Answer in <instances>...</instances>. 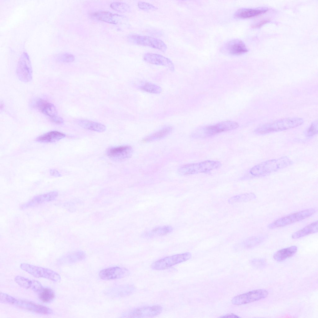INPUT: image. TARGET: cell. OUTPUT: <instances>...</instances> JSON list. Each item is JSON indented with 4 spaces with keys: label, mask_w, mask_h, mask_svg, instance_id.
<instances>
[{
    "label": "cell",
    "mask_w": 318,
    "mask_h": 318,
    "mask_svg": "<svg viewBox=\"0 0 318 318\" xmlns=\"http://www.w3.org/2000/svg\"><path fill=\"white\" fill-rule=\"evenodd\" d=\"M265 8H241L237 11L234 16L239 18H246L257 16L267 11Z\"/></svg>",
    "instance_id": "cell-22"
},
{
    "label": "cell",
    "mask_w": 318,
    "mask_h": 318,
    "mask_svg": "<svg viewBox=\"0 0 318 318\" xmlns=\"http://www.w3.org/2000/svg\"><path fill=\"white\" fill-rule=\"evenodd\" d=\"M17 75L20 80L27 83L32 78V70L28 54L24 52L18 62L16 70Z\"/></svg>",
    "instance_id": "cell-10"
},
{
    "label": "cell",
    "mask_w": 318,
    "mask_h": 318,
    "mask_svg": "<svg viewBox=\"0 0 318 318\" xmlns=\"http://www.w3.org/2000/svg\"><path fill=\"white\" fill-rule=\"evenodd\" d=\"M129 270L125 268L111 267L101 270L99 273L100 278L105 280L121 279L128 275Z\"/></svg>",
    "instance_id": "cell-14"
},
{
    "label": "cell",
    "mask_w": 318,
    "mask_h": 318,
    "mask_svg": "<svg viewBox=\"0 0 318 318\" xmlns=\"http://www.w3.org/2000/svg\"><path fill=\"white\" fill-rule=\"evenodd\" d=\"M220 317H223V318L225 317V318H239V316H238L237 315H235L234 314H227L226 315H225V316H222Z\"/></svg>",
    "instance_id": "cell-37"
},
{
    "label": "cell",
    "mask_w": 318,
    "mask_h": 318,
    "mask_svg": "<svg viewBox=\"0 0 318 318\" xmlns=\"http://www.w3.org/2000/svg\"><path fill=\"white\" fill-rule=\"evenodd\" d=\"M36 106L42 113L49 117L52 121L59 117L55 106L46 100L39 99L36 102Z\"/></svg>",
    "instance_id": "cell-18"
},
{
    "label": "cell",
    "mask_w": 318,
    "mask_h": 318,
    "mask_svg": "<svg viewBox=\"0 0 318 318\" xmlns=\"http://www.w3.org/2000/svg\"><path fill=\"white\" fill-rule=\"evenodd\" d=\"M133 152L132 148L128 145L110 148L107 152L108 156L116 161H122L130 158Z\"/></svg>",
    "instance_id": "cell-13"
},
{
    "label": "cell",
    "mask_w": 318,
    "mask_h": 318,
    "mask_svg": "<svg viewBox=\"0 0 318 318\" xmlns=\"http://www.w3.org/2000/svg\"><path fill=\"white\" fill-rule=\"evenodd\" d=\"M293 163V161L288 157H283L257 164L252 167L249 172L255 177L265 176L288 166Z\"/></svg>",
    "instance_id": "cell-1"
},
{
    "label": "cell",
    "mask_w": 318,
    "mask_h": 318,
    "mask_svg": "<svg viewBox=\"0 0 318 318\" xmlns=\"http://www.w3.org/2000/svg\"><path fill=\"white\" fill-rule=\"evenodd\" d=\"M138 6L140 9L144 10H155L157 9V8L153 5L144 2H139Z\"/></svg>",
    "instance_id": "cell-34"
},
{
    "label": "cell",
    "mask_w": 318,
    "mask_h": 318,
    "mask_svg": "<svg viewBox=\"0 0 318 318\" xmlns=\"http://www.w3.org/2000/svg\"><path fill=\"white\" fill-rule=\"evenodd\" d=\"M221 165L220 161L206 160L182 165L178 169V172L181 175L204 173L218 169Z\"/></svg>",
    "instance_id": "cell-5"
},
{
    "label": "cell",
    "mask_w": 318,
    "mask_h": 318,
    "mask_svg": "<svg viewBox=\"0 0 318 318\" xmlns=\"http://www.w3.org/2000/svg\"><path fill=\"white\" fill-rule=\"evenodd\" d=\"M0 302L40 314L48 315L53 313L52 310L48 307L30 301L17 298L3 292L0 293Z\"/></svg>",
    "instance_id": "cell-2"
},
{
    "label": "cell",
    "mask_w": 318,
    "mask_h": 318,
    "mask_svg": "<svg viewBox=\"0 0 318 318\" xmlns=\"http://www.w3.org/2000/svg\"><path fill=\"white\" fill-rule=\"evenodd\" d=\"M138 88L141 90L153 94L160 93L162 91L161 88L159 86L147 81L140 82L138 85Z\"/></svg>",
    "instance_id": "cell-28"
},
{
    "label": "cell",
    "mask_w": 318,
    "mask_h": 318,
    "mask_svg": "<svg viewBox=\"0 0 318 318\" xmlns=\"http://www.w3.org/2000/svg\"><path fill=\"white\" fill-rule=\"evenodd\" d=\"M92 15L98 20L115 24L120 23L126 20V17L124 16L107 11L96 12Z\"/></svg>",
    "instance_id": "cell-19"
},
{
    "label": "cell",
    "mask_w": 318,
    "mask_h": 318,
    "mask_svg": "<svg viewBox=\"0 0 318 318\" xmlns=\"http://www.w3.org/2000/svg\"><path fill=\"white\" fill-rule=\"evenodd\" d=\"M191 257L190 253L187 252L166 257L153 263L151 265V268L156 270H165L186 261L189 259Z\"/></svg>",
    "instance_id": "cell-8"
},
{
    "label": "cell",
    "mask_w": 318,
    "mask_h": 318,
    "mask_svg": "<svg viewBox=\"0 0 318 318\" xmlns=\"http://www.w3.org/2000/svg\"><path fill=\"white\" fill-rule=\"evenodd\" d=\"M65 134L60 132L52 131L45 133L37 138L36 141L43 143H52L65 138Z\"/></svg>",
    "instance_id": "cell-23"
},
{
    "label": "cell",
    "mask_w": 318,
    "mask_h": 318,
    "mask_svg": "<svg viewBox=\"0 0 318 318\" xmlns=\"http://www.w3.org/2000/svg\"><path fill=\"white\" fill-rule=\"evenodd\" d=\"M20 267L22 270L37 278H43L55 282L60 281V275L48 268L32 265L26 263H21Z\"/></svg>",
    "instance_id": "cell-7"
},
{
    "label": "cell",
    "mask_w": 318,
    "mask_h": 318,
    "mask_svg": "<svg viewBox=\"0 0 318 318\" xmlns=\"http://www.w3.org/2000/svg\"><path fill=\"white\" fill-rule=\"evenodd\" d=\"M318 133V122L317 120L313 122L305 132L307 137H312Z\"/></svg>",
    "instance_id": "cell-33"
},
{
    "label": "cell",
    "mask_w": 318,
    "mask_h": 318,
    "mask_svg": "<svg viewBox=\"0 0 318 318\" xmlns=\"http://www.w3.org/2000/svg\"><path fill=\"white\" fill-rule=\"evenodd\" d=\"M110 7L114 10L121 13L128 12L130 10V7L128 4L122 2H113L111 4Z\"/></svg>",
    "instance_id": "cell-31"
},
{
    "label": "cell",
    "mask_w": 318,
    "mask_h": 318,
    "mask_svg": "<svg viewBox=\"0 0 318 318\" xmlns=\"http://www.w3.org/2000/svg\"><path fill=\"white\" fill-rule=\"evenodd\" d=\"M162 311V307L159 305L143 307L129 311L124 316L129 318L152 317L159 315Z\"/></svg>",
    "instance_id": "cell-12"
},
{
    "label": "cell",
    "mask_w": 318,
    "mask_h": 318,
    "mask_svg": "<svg viewBox=\"0 0 318 318\" xmlns=\"http://www.w3.org/2000/svg\"><path fill=\"white\" fill-rule=\"evenodd\" d=\"M268 294V292L265 290H254L234 297L232 300V303L234 305H240L264 298Z\"/></svg>",
    "instance_id": "cell-11"
},
{
    "label": "cell",
    "mask_w": 318,
    "mask_h": 318,
    "mask_svg": "<svg viewBox=\"0 0 318 318\" xmlns=\"http://www.w3.org/2000/svg\"><path fill=\"white\" fill-rule=\"evenodd\" d=\"M268 21H269V20H268V19H265V20H262L260 21L257 22L256 24H255V25H253V27H259L261 26V25H262L263 24H264L265 23H266V22H268Z\"/></svg>",
    "instance_id": "cell-35"
},
{
    "label": "cell",
    "mask_w": 318,
    "mask_h": 318,
    "mask_svg": "<svg viewBox=\"0 0 318 318\" xmlns=\"http://www.w3.org/2000/svg\"><path fill=\"white\" fill-rule=\"evenodd\" d=\"M57 191H51L34 196L28 202L22 205V209L32 207L46 202L52 201L58 196Z\"/></svg>",
    "instance_id": "cell-17"
},
{
    "label": "cell",
    "mask_w": 318,
    "mask_h": 318,
    "mask_svg": "<svg viewBox=\"0 0 318 318\" xmlns=\"http://www.w3.org/2000/svg\"><path fill=\"white\" fill-rule=\"evenodd\" d=\"M14 280L20 286L32 290L37 293L40 291L43 287L39 281L30 279L18 275L16 276Z\"/></svg>",
    "instance_id": "cell-20"
},
{
    "label": "cell",
    "mask_w": 318,
    "mask_h": 318,
    "mask_svg": "<svg viewBox=\"0 0 318 318\" xmlns=\"http://www.w3.org/2000/svg\"><path fill=\"white\" fill-rule=\"evenodd\" d=\"M221 50L226 54L232 55H241L248 51L244 43L241 40L237 39L227 42L223 46Z\"/></svg>",
    "instance_id": "cell-15"
},
{
    "label": "cell",
    "mask_w": 318,
    "mask_h": 318,
    "mask_svg": "<svg viewBox=\"0 0 318 318\" xmlns=\"http://www.w3.org/2000/svg\"><path fill=\"white\" fill-rule=\"evenodd\" d=\"M76 122L78 125L85 129L100 132H104L106 129V127L104 125L94 121L79 119Z\"/></svg>",
    "instance_id": "cell-25"
},
{
    "label": "cell",
    "mask_w": 318,
    "mask_h": 318,
    "mask_svg": "<svg viewBox=\"0 0 318 318\" xmlns=\"http://www.w3.org/2000/svg\"><path fill=\"white\" fill-rule=\"evenodd\" d=\"M56 58L57 62L64 63L71 62L75 59L73 55L68 52L59 53L57 55Z\"/></svg>",
    "instance_id": "cell-32"
},
{
    "label": "cell",
    "mask_w": 318,
    "mask_h": 318,
    "mask_svg": "<svg viewBox=\"0 0 318 318\" xmlns=\"http://www.w3.org/2000/svg\"><path fill=\"white\" fill-rule=\"evenodd\" d=\"M173 230V228L170 225L160 226L144 232L142 235L145 238H152L167 235Z\"/></svg>",
    "instance_id": "cell-21"
},
{
    "label": "cell",
    "mask_w": 318,
    "mask_h": 318,
    "mask_svg": "<svg viewBox=\"0 0 318 318\" xmlns=\"http://www.w3.org/2000/svg\"><path fill=\"white\" fill-rule=\"evenodd\" d=\"M297 250V248L295 246L283 248L276 252L274 254L273 258L278 261H281L293 256Z\"/></svg>",
    "instance_id": "cell-26"
},
{
    "label": "cell",
    "mask_w": 318,
    "mask_h": 318,
    "mask_svg": "<svg viewBox=\"0 0 318 318\" xmlns=\"http://www.w3.org/2000/svg\"><path fill=\"white\" fill-rule=\"evenodd\" d=\"M128 41L133 43L148 46L165 52L167 48L166 44L162 40L148 36L130 34L127 37Z\"/></svg>",
    "instance_id": "cell-9"
},
{
    "label": "cell",
    "mask_w": 318,
    "mask_h": 318,
    "mask_svg": "<svg viewBox=\"0 0 318 318\" xmlns=\"http://www.w3.org/2000/svg\"><path fill=\"white\" fill-rule=\"evenodd\" d=\"M303 119L295 117L284 118L263 124L255 130L258 134H265L284 131L298 126L303 123Z\"/></svg>",
    "instance_id": "cell-3"
},
{
    "label": "cell",
    "mask_w": 318,
    "mask_h": 318,
    "mask_svg": "<svg viewBox=\"0 0 318 318\" xmlns=\"http://www.w3.org/2000/svg\"><path fill=\"white\" fill-rule=\"evenodd\" d=\"M318 230V221L317 220L294 232L292 235V238L294 239L299 238L316 233Z\"/></svg>",
    "instance_id": "cell-27"
},
{
    "label": "cell",
    "mask_w": 318,
    "mask_h": 318,
    "mask_svg": "<svg viewBox=\"0 0 318 318\" xmlns=\"http://www.w3.org/2000/svg\"><path fill=\"white\" fill-rule=\"evenodd\" d=\"M143 59L150 64L162 66L167 67L170 71H174L175 66L171 61L168 58L159 54L148 52L144 54Z\"/></svg>",
    "instance_id": "cell-16"
},
{
    "label": "cell",
    "mask_w": 318,
    "mask_h": 318,
    "mask_svg": "<svg viewBox=\"0 0 318 318\" xmlns=\"http://www.w3.org/2000/svg\"><path fill=\"white\" fill-rule=\"evenodd\" d=\"M50 174L54 176H61L60 174L59 173L58 171L56 169H52L50 170Z\"/></svg>",
    "instance_id": "cell-36"
},
{
    "label": "cell",
    "mask_w": 318,
    "mask_h": 318,
    "mask_svg": "<svg viewBox=\"0 0 318 318\" xmlns=\"http://www.w3.org/2000/svg\"><path fill=\"white\" fill-rule=\"evenodd\" d=\"M38 298L42 302L49 303L52 302L55 297L54 291L48 287H43L38 293Z\"/></svg>",
    "instance_id": "cell-29"
},
{
    "label": "cell",
    "mask_w": 318,
    "mask_h": 318,
    "mask_svg": "<svg viewBox=\"0 0 318 318\" xmlns=\"http://www.w3.org/2000/svg\"><path fill=\"white\" fill-rule=\"evenodd\" d=\"M238 124L235 121H225L216 124L200 127L195 130L192 136L195 138H203L214 136L216 134L238 128Z\"/></svg>",
    "instance_id": "cell-4"
},
{
    "label": "cell",
    "mask_w": 318,
    "mask_h": 318,
    "mask_svg": "<svg viewBox=\"0 0 318 318\" xmlns=\"http://www.w3.org/2000/svg\"><path fill=\"white\" fill-rule=\"evenodd\" d=\"M255 195L252 193H245L233 196L228 200V202L232 204L237 202H246L254 199Z\"/></svg>",
    "instance_id": "cell-30"
},
{
    "label": "cell",
    "mask_w": 318,
    "mask_h": 318,
    "mask_svg": "<svg viewBox=\"0 0 318 318\" xmlns=\"http://www.w3.org/2000/svg\"><path fill=\"white\" fill-rule=\"evenodd\" d=\"M316 212L313 208L308 209L280 218L269 224L268 228L274 229L299 221L311 216Z\"/></svg>",
    "instance_id": "cell-6"
},
{
    "label": "cell",
    "mask_w": 318,
    "mask_h": 318,
    "mask_svg": "<svg viewBox=\"0 0 318 318\" xmlns=\"http://www.w3.org/2000/svg\"><path fill=\"white\" fill-rule=\"evenodd\" d=\"M173 128L171 126H164L147 136L143 139V140L145 142H149L163 139L170 134Z\"/></svg>",
    "instance_id": "cell-24"
}]
</instances>
